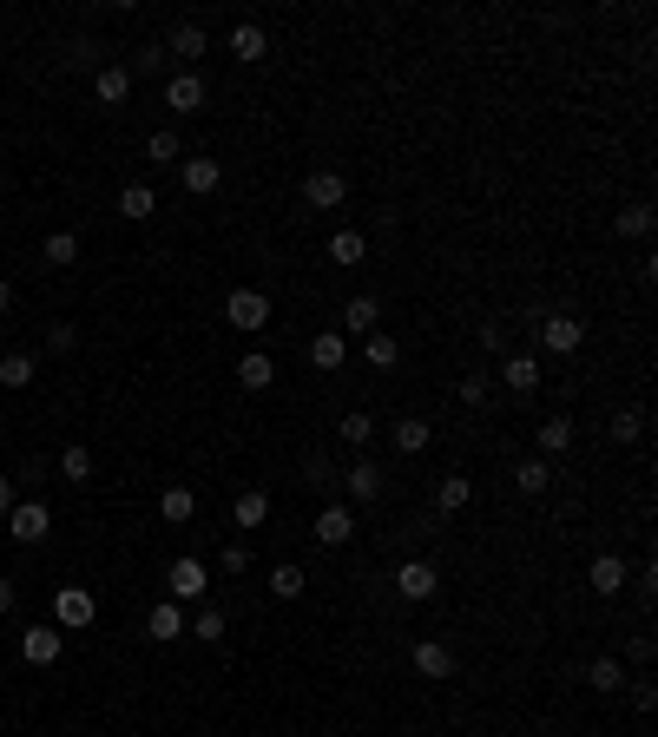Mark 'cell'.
I'll return each mask as SVG.
<instances>
[{
    "instance_id": "cell-1",
    "label": "cell",
    "mask_w": 658,
    "mask_h": 737,
    "mask_svg": "<svg viewBox=\"0 0 658 737\" xmlns=\"http://www.w3.org/2000/svg\"><path fill=\"white\" fill-rule=\"evenodd\" d=\"M204 593H211V566L204 560H172L165 566V599H178V606H204Z\"/></svg>"
},
{
    "instance_id": "cell-2",
    "label": "cell",
    "mask_w": 658,
    "mask_h": 737,
    "mask_svg": "<svg viewBox=\"0 0 658 737\" xmlns=\"http://www.w3.org/2000/svg\"><path fill=\"white\" fill-rule=\"evenodd\" d=\"M533 323H540V343H547L553 356H573V349L586 343V316H573V310H540Z\"/></svg>"
},
{
    "instance_id": "cell-3",
    "label": "cell",
    "mask_w": 658,
    "mask_h": 737,
    "mask_svg": "<svg viewBox=\"0 0 658 737\" xmlns=\"http://www.w3.org/2000/svg\"><path fill=\"white\" fill-rule=\"evenodd\" d=\"M224 323L244 330V336L270 330V297H264V290H231V297H224Z\"/></svg>"
},
{
    "instance_id": "cell-4",
    "label": "cell",
    "mask_w": 658,
    "mask_h": 737,
    "mask_svg": "<svg viewBox=\"0 0 658 737\" xmlns=\"http://www.w3.org/2000/svg\"><path fill=\"white\" fill-rule=\"evenodd\" d=\"M7 534H14L20 547H40V540L53 534V507L47 501H14L7 507Z\"/></svg>"
},
{
    "instance_id": "cell-5",
    "label": "cell",
    "mask_w": 658,
    "mask_h": 737,
    "mask_svg": "<svg viewBox=\"0 0 658 737\" xmlns=\"http://www.w3.org/2000/svg\"><path fill=\"white\" fill-rule=\"evenodd\" d=\"M395 593H402L408 606H422V599L441 593V573L428 560H402V566H395Z\"/></svg>"
},
{
    "instance_id": "cell-6",
    "label": "cell",
    "mask_w": 658,
    "mask_h": 737,
    "mask_svg": "<svg viewBox=\"0 0 658 737\" xmlns=\"http://www.w3.org/2000/svg\"><path fill=\"white\" fill-rule=\"evenodd\" d=\"M382 487H389V474H382L376 468V461H349V468H343V494H349V501H356V507H369V501H382Z\"/></svg>"
},
{
    "instance_id": "cell-7",
    "label": "cell",
    "mask_w": 658,
    "mask_h": 737,
    "mask_svg": "<svg viewBox=\"0 0 658 737\" xmlns=\"http://www.w3.org/2000/svg\"><path fill=\"white\" fill-rule=\"evenodd\" d=\"M53 626L60 632L93 626V593H86V586H60V593H53Z\"/></svg>"
},
{
    "instance_id": "cell-8",
    "label": "cell",
    "mask_w": 658,
    "mask_h": 737,
    "mask_svg": "<svg viewBox=\"0 0 658 737\" xmlns=\"http://www.w3.org/2000/svg\"><path fill=\"white\" fill-rule=\"evenodd\" d=\"M349 198V185H343V172H303V204H310V211H336V204Z\"/></svg>"
},
{
    "instance_id": "cell-9",
    "label": "cell",
    "mask_w": 658,
    "mask_h": 737,
    "mask_svg": "<svg viewBox=\"0 0 658 737\" xmlns=\"http://www.w3.org/2000/svg\"><path fill=\"white\" fill-rule=\"evenodd\" d=\"M408 665L428 678V685H441V678H455V645H441V639H422L415 652H408Z\"/></svg>"
},
{
    "instance_id": "cell-10",
    "label": "cell",
    "mask_w": 658,
    "mask_h": 737,
    "mask_svg": "<svg viewBox=\"0 0 658 737\" xmlns=\"http://www.w3.org/2000/svg\"><path fill=\"white\" fill-rule=\"evenodd\" d=\"M316 540H323V547H349V540H356V507L329 501L323 514H316Z\"/></svg>"
},
{
    "instance_id": "cell-11",
    "label": "cell",
    "mask_w": 658,
    "mask_h": 737,
    "mask_svg": "<svg viewBox=\"0 0 658 737\" xmlns=\"http://www.w3.org/2000/svg\"><path fill=\"white\" fill-rule=\"evenodd\" d=\"M626 580H632V566L619 560V553H599V560L586 566V586H593L599 599H619V593H626Z\"/></svg>"
},
{
    "instance_id": "cell-12",
    "label": "cell",
    "mask_w": 658,
    "mask_h": 737,
    "mask_svg": "<svg viewBox=\"0 0 658 737\" xmlns=\"http://www.w3.org/2000/svg\"><path fill=\"white\" fill-rule=\"evenodd\" d=\"M60 652H66V632H60V626L20 632V659H27V665H60Z\"/></svg>"
},
{
    "instance_id": "cell-13",
    "label": "cell",
    "mask_w": 658,
    "mask_h": 737,
    "mask_svg": "<svg viewBox=\"0 0 658 737\" xmlns=\"http://www.w3.org/2000/svg\"><path fill=\"white\" fill-rule=\"evenodd\" d=\"M145 639H152V645L185 639V606H178V599H158V606L145 612Z\"/></svg>"
},
{
    "instance_id": "cell-14",
    "label": "cell",
    "mask_w": 658,
    "mask_h": 737,
    "mask_svg": "<svg viewBox=\"0 0 658 737\" xmlns=\"http://www.w3.org/2000/svg\"><path fill=\"white\" fill-rule=\"evenodd\" d=\"M165 106L185 112V119L204 112V73H172V79H165Z\"/></svg>"
},
{
    "instance_id": "cell-15",
    "label": "cell",
    "mask_w": 658,
    "mask_h": 737,
    "mask_svg": "<svg viewBox=\"0 0 658 737\" xmlns=\"http://www.w3.org/2000/svg\"><path fill=\"white\" fill-rule=\"evenodd\" d=\"M178 178H185L191 198H204V191L224 185V165H218V158H178Z\"/></svg>"
},
{
    "instance_id": "cell-16",
    "label": "cell",
    "mask_w": 658,
    "mask_h": 737,
    "mask_svg": "<svg viewBox=\"0 0 658 737\" xmlns=\"http://www.w3.org/2000/svg\"><path fill=\"white\" fill-rule=\"evenodd\" d=\"M382 330V303L376 297H349L343 303V336H376Z\"/></svg>"
},
{
    "instance_id": "cell-17",
    "label": "cell",
    "mask_w": 658,
    "mask_h": 737,
    "mask_svg": "<svg viewBox=\"0 0 658 737\" xmlns=\"http://www.w3.org/2000/svg\"><path fill=\"white\" fill-rule=\"evenodd\" d=\"M33 376H40V356H33V349H7V356H0V389H33Z\"/></svg>"
},
{
    "instance_id": "cell-18",
    "label": "cell",
    "mask_w": 658,
    "mask_h": 737,
    "mask_svg": "<svg viewBox=\"0 0 658 737\" xmlns=\"http://www.w3.org/2000/svg\"><path fill=\"white\" fill-rule=\"evenodd\" d=\"M204 47H211V40H204L198 20H178V27L165 33V53H172V60H191V66H198V53H204Z\"/></svg>"
},
{
    "instance_id": "cell-19",
    "label": "cell",
    "mask_w": 658,
    "mask_h": 737,
    "mask_svg": "<svg viewBox=\"0 0 658 737\" xmlns=\"http://www.w3.org/2000/svg\"><path fill=\"white\" fill-rule=\"evenodd\" d=\"M93 93H99V106H126L132 73H126V66H93Z\"/></svg>"
},
{
    "instance_id": "cell-20",
    "label": "cell",
    "mask_w": 658,
    "mask_h": 737,
    "mask_svg": "<svg viewBox=\"0 0 658 737\" xmlns=\"http://www.w3.org/2000/svg\"><path fill=\"white\" fill-rule=\"evenodd\" d=\"M231 53H237V60H244V66H257V60H264V53H270L264 27H257V20H237V27H231Z\"/></svg>"
},
{
    "instance_id": "cell-21",
    "label": "cell",
    "mask_w": 658,
    "mask_h": 737,
    "mask_svg": "<svg viewBox=\"0 0 658 737\" xmlns=\"http://www.w3.org/2000/svg\"><path fill=\"white\" fill-rule=\"evenodd\" d=\"M237 382H244V389H270V382H277V362H270L264 349H244V356H237Z\"/></svg>"
},
{
    "instance_id": "cell-22",
    "label": "cell",
    "mask_w": 658,
    "mask_h": 737,
    "mask_svg": "<svg viewBox=\"0 0 658 737\" xmlns=\"http://www.w3.org/2000/svg\"><path fill=\"white\" fill-rule=\"evenodd\" d=\"M501 382L514 395H533V389H540V362H533V356H501Z\"/></svg>"
},
{
    "instance_id": "cell-23",
    "label": "cell",
    "mask_w": 658,
    "mask_h": 737,
    "mask_svg": "<svg viewBox=\"0 0 658 737\" xmlns=\"http://www.w3.org/2000/svg\"><path fill=\"white\" fill-rule=\"evenodd\" d=\"M231 520H237V527H264V520H270V494H264V487H244V494L231 501Z\"/></svg>"
},
{
    "instance_id": "cell-24",
    "label": "cell",
    "mask_w": 658,
    "mask_h": 737,
    "mask_svg": "<svg viewBox=\"0 0 658 737\" xmlns=\"http://www.w3.org/2000/svg\"><path fill=\"white\" fill-rule=\"evenodd\" d=\"M310 362H316V369H343V362H349V336L343 330H323L310 343Z\"/></svg>"
},
{
    "instance_id": "cell-25",
    "label": "cell",
    "mask_w": 658,
    "mask_h": 737,
    "mask_svg": "<svg viewBox=\"0 0 658 737\" xmlns=\"http://www.w3.org/2000/svg\"><path fill=\"white\" fill-rule=\"evenodd\" d=\"M514 487H520V494H547V487H553V468H547V455H527V461H514Z\"/></svg>"
},
{
    "instance_id": "cell-26",
    "label": "cell",
    "mask_w": 658,
    "mask_h": 737,
    "mask_svg": "<svg viewBox=\"0 0 658 737\" xmlns=\"http://www.w3.org/2000/svg\"><path fill=\"white\" fill-rule=\"evenodd\" d=\"M468 501H474V481H468V474H441V487H435V507H441V514H461Z\"/></svg>"
},
{
    "instance_id": "cell-27",
    "label": "cell",
    "mask_w": 658,
    "mask_h": 737,
    "mask_svg": "<svg viewBox=\"0 0 658 737\" xmlns=\"http://www.w3.org/2000/svg\"><path fill=\"white\" fill-rule=\"evenodd\" d=\"M158 514L172 520V527H185V520H198V494H191V487H165V494H158Z\"/></svg>"
},
{
    "instance_id": "cell-28",
    "label": "cell",
    "mask_w": 658,
    "mask_h": 737,
    "mask_svg": "<svg viewBox=\"0 0 658 737\" xmlns=\"http://www.w3.org/2000/svg\"><path fill=\"white\" fill-rule=\"evenodd\" d=\"M586 685H593V691H619V685H626V665H619V652H599V659L586 665Z\"/></svg>"
},
{
    "instance_id": "cell-29",
    "label": "cell",
    "mask_w": 658,
    "mask_h": 737,
    "mask_svg": "<svg viewBox=\"0 0 658 737\" xmlns=\"http://www.w3.org/2000/svg\"><path fill=\"white\" fill-rule=\"evenodd\" d=\"M362 362H369V369H395V362H402V343H395L389 330L362 336Z\"/></svg>"
},
{
    "instance_id": "cell-30",
    "label": "cell",
    "mask_w": 658,
    "mask_h": 737,
    "mask_svg": "<svg viewBox=\"0 0 658 737\" xmlns=\"http://www.w3.org/2000/svg\"><path fill=\"white\" fill-rule=\"evenodd\" d=\"M152 211H158V191H152V185H126V191H119V218L145 224Z\"/></svg>"
},
{
    "instance_id": "cell-31",
    "label": "cell",
    "mask_w": 658,
    "mask_h": 737,
    "mask_svg": "<svg viewBox=\"0 0 658 737\" xmlns=\"http://www.w3.org/2000/svg\"><path fill=\"white\" fill-rule=\"evenodd\" d=\"M40 257H47V270H73L79 264V237L73 231H53L47 244H40Z\"/></svg>"
},
{
    "instance_id": "cell-32",
    "label": "cell",
    "mask_w": 658,
    "mask_h": 737,
    "mask_svg": "<svg viewBox=\"0 0 658 737\" xmlns=\"http://www.w3.org/2000/svg\"><path fill=\"white\" fill-rule=\"evenodd\" d=\"M639 435H645V408H619V415L606 422V441H612V448H626V441H639Z\"/></svg>"
},
{
    "instance_id": "cell-33",
    "label": "cell",
    "mask_w": 658,
    "mask_h": 737,
    "mask_svg": "<svg viewBox=\"0 0 658 737\" xmlns=\"http://www.w3.org/2000/svg\"><path fill=\"white\" fill-rule=\"evenodd\" d=\"M389 435H395V448H402V455H422L428 441H435V428H428V422H415V415H408V422H395Z\"/></svg>"
},
{
    "instance_id": "cell-34",
    "label": "cell",
    "mask_w": 658,
    "mask_h": 737,
    "mask_svg": "<svg viewBox=\"0 0 658 737\" xmlns=\"http://www.w3.org/2000/svg\"><path fill=\"white\" fill-rule=\"evenodd\" d=\"M369 435H376V415H362V408H349L343 422H336V441H343V448H362Z\"/></svg>"
},
{
    "instance_id": "cell-35",
    "label": "cell",
    "mask_w": 658,
    "mask_h": 737,
    "mask_svg": "<svg viewBox=\"0 0 658 737\" xmlns=\"http://www.w3.org/2000/svg\"><path fill=\"white\" fill-rule=\"evenodd\" d=\"M185 632H198V639H204V645H218V639H224V632H231V619H224V612H218V606H198V619H185Z\"/></svg>"
},
{
    "instance_id": "cell-36",
    "label": "cell",
    "mask_w": 658,
    "mask_h": 737,
    "mask_svg": "<svg viewBox=\"0 0 658 737\" xmlns=\"http://www.w3.org/2000/svg\"><path fill=\"white\" fill-rule=\"evenodd\" d=\"M303 481H310V487H323V494H336V481H343V468H336V461H329V455H303Z\"/></svg>"
},
{
    "instance_id": "cell-37",
    "label": "cell",
    "mask_w": 658,
    "mask_h": 737,
    "mask_svg": "<svg viewBox=\"0 0 658 737\" xmlns=\"http://www.w3.org/2000/svg\"><path fill=\"white\" fill-rule=\"evenodd\" d=\"M329 257H336V264H362V257H369V237H362V231H336V237H329Z\"/></svg>"
},
{
    "instance_id": "cell-38",
    "label": "cell",
    "mask_w": 658,
    "mask_h": 737,
    "mask_svg": "<svg viewBox=\"0 0 658 737\" xmlns=\"http://www.w3.org/2000/svg\"><path fill=\"white\" fill-rule=\"evenodd\" d=\"M178 158H185L178 132H152V139H145V165H178Z\"/></svg>"
},
{
    "instance_id": "cell-39",
    "label": "cell",
    "mask_w": 658,
    "mask_h": 737,
    "mask_svg": "<svg viewBox=\"0 0 658 737\" xmlns=\"http://www.w3.org/2000/svg\"><path fill=\"white\" fill-rule=\"evenodd\" d=\"M566 448H573V422H566V415L540 422V455H566Z\"/></svg>"
},
{
    "instance_id": "cell-40",
    "label": "cell",
    "mask_w": 658,
    "mask_h": 737,
    "mask_svg": "<svg viewBox=\"0 0 658 737\" xmlns=\"http://www.w3.org/2000/svg\"><path fill=\"white\" fill-rule=\"evenodd\" d=\"M652 204H626V211H619V224H612V231L619 237H652Z\"/></svg>"
},
{
    "instance_id": "cell-41",
    "label": "cell",
    "mask_w": 658,
    "mask_h": 737,
    "mask_svg": "<svg viewBox=\"0 0 658 737\" xmlns=\"http://www.w3.org/2000/svg\"><path fill=\"white\" fill-rule=\"evenodd\" d=\"M60 474H66V481H93V448H86V441H73V448L60 455Z\"/></svg>"
},
{
    "instance_id": "cell-42",
    "label": "cell",
    "mask_w": 658,
    "mask_h": 737,
    "mask_svg": "<svg viewBox=\"0 0 658 737\" xmlns=\"http://www.w3.org/2000/svg\"><path fill=\"white\" fill-rule=\"evenodd\" d=\"M270 593H277V599H303V566H290V560L270 566Z\"/></svg>"
},
{
    "instance_id": "cell-43",
    "label": "cell",
    "mask_w": 658,
    "mask_h": 737,
    "mask_svg": "<svg viewBox=\"0 0 658 737\" xmlns=\"http://www.w3.org/2000/svg\"><path fill=\"white\" fill-rule=\"evenodd\" d=\"M487 395H494V376H487V369L461 376V402H468V408H487Z\"/></svg>"
},
{
    "instance_id": "cell-44",
    "label": "cell",
    "mask_w": 658,
    "mask_h": 737,
    "mask_svg": "<svg viewBox=\"0 0 658 737\" xmlns=\"http://www.w3.org/2000/svg\"><path fill=\"white\" fill-rule=\"evenodd\" d=\"M165 60H172L165 47H145V53H132V66H126V73H132V79H152V73H165Z\"/></svg>"
},
{
    "instance_id": "cell-45",
    "label": "cell",
    "mask_w": 658,
    "mask_h": 737,
    "mask_svg": "<svg viewBox=\"0 0 658 737\" xmlns=\"http://www.w3.org/2000/svg\"><path fill=\"white\" fill-rule=\"evenodd\" d=\"M481 349L507 356V323H501V316H487V323H481Z\"/></svg>"
},
{
    "instance_id": "cell-46",
    "label": "cell",
    "mask_w": 658,
    "mask_h": 737,
    "mask_svg": "<svg viewBox=\"0 0 658 737\" xmlns=\"http://www.w3.org/2000/svg\"><path fill=\"white\" fill-rule=\"evenodd\" d=\"M218 566H224V573H244V566H251V547H244V540H231V547L218 553Z\"/></svg>"
},
{
    "instance_id": "cell-47",
    "label": "cell",
    "mask_w": 658,
    "mask_h": 737,
    "mask_svg": "<svg viewBox=\"0 0 658 737\" xmlns=\"http://www.w3.org/2000/svg\"><path fill=\"white\" fill-rule=\"evenodd\" d=\"M47 343H53V356H66V349L79 343V330H73V323H53V336H47Z\"/></svg>"
},
{
    "instance_id": "cell-48",
    "label": "cell",
    "mask_w": 658,
    "mask_h": 737,
    "mask_svg": "<svg viewBox=\"0 0 658 737\" xmlns=\"http://www.w3.org/2000/svg\"><path fill=\"white\" fill-rule=\"evenodd\" d=\"M14 606H20V586H14V580H0V619H7Z\"/></svg>"
},
{
    "instance_id": "cell-49",
    "label": "cell",
    "mask_w": 658,
    "mask_h": 737,
    "mask_svg": "<svg viewBox=\"0 0 658 737\" xmlns=\"http://www.w3.org/2000/svg\"><path fill=\"white\" fill-rule=\"evenodd\" d=\"M7 507H14V481L0 474V520H7Z\"/></svg>"
},
{
    "instance_id": "cell-50",
    "label": "cell",
    "mask_w": 658,
    "mask_h": 737,
    "mask_svg": "<svg viewBox=\"0 0 658 737\" xmlns=\"http://www.w3.org/2000/svg\"><path fill=\"white\" fill-rule=\"evenodd\" d=\"M7 310H14V283L0 277V316H7Z\"/></svg>"
}]
</instances>
